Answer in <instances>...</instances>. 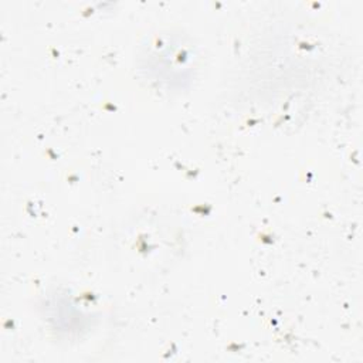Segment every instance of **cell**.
<instances>
[{
    "label": "cell",
    "mask_w": 363,
    "mask_h": 363,
    "mask_svg": "<svg viewBox=\"0 0 363 363\" xmlns=\"http://www.w3.org/2000/svg\"><path fill=\"white\" fill-rule=\"evenodd\" d=\"M191 62L189 50L183 48L182 44L159 45V43H153L145 54L143 69L155 82L174 86L187 81Z\"/></svg>",
    "instance_id": "6da1fadb"
}]
</instances>
